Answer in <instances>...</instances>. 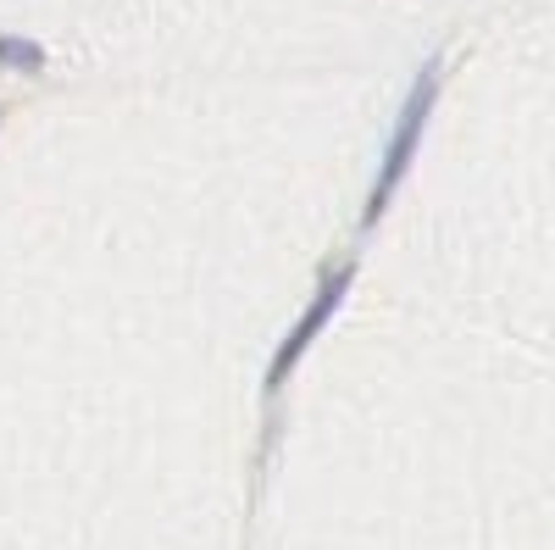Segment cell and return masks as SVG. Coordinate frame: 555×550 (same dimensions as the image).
I'll list each match as a JSON object with an SVG mask.
<instances>
[{"label": "cell", "instance_id": "6da1fadb", "mask_svg": "<svg viewBox=\"0 0 555 550\" xmlns=\"http://www.w3.org/2000/svg\"><path fill=\"white\" fill-rule=\"evenodd\" d=\"M434 101H439V56L416 73L411 95H405V106H400V123H395V133H389V156H384V167H378V178H373V195H366V212H361V228H373V222L384 217V206L395 201L400 178H405V167H411V156H416V140H423V128H428V117H434Z\"/></svg>", "mask_w": 555, "mask_h": 550}, {"label": "cell", "instance_id": "7a4b0ae2", "mask_svg": "<svg viewBox=\"0 0 555 550\" xmlns=\"http://www.w3.org/2000/svg\"><path fill=\"white\" fill-rule=\"evenodd\" d=\"M350 279H356V261L345 256V261H334L328 272H322V284H317V295H311V306L300 311V323L284 334V345H278V356H272V367H267V389H278L289 373H295V361L311 350V340L322 334V323L339 311V300H345V290H350Z\"/></svg>", "mask_w": 555, "mask_h": 550}, {"label": "cell", "instance_id": "3957f363", "mask_svg": "<svg viewBox=\"0 0 555 550\" xmlns=\"http://www.w3.org/2000/svg\"><path fill=\"white\" fill-rule=\"evenodd\" d=\"M0 62L7 67H23V73H39L44 67V51L34 39H12V34H0Z\"/></svg>", "mask_w": 555, "mask_h": 550}]
</instances>
